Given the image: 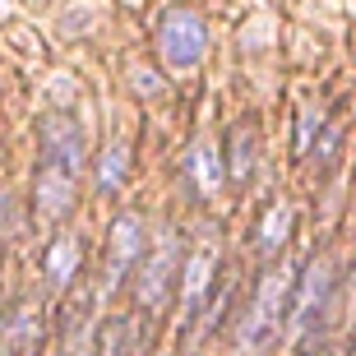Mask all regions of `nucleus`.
<instances>
[{
	"label": "nucleus",
	"instance_id": "f257e3e1",
	"mask_svg": "<svg viewBox=\"0 0 356 356\" xmlns=\"http://www.w3.org/2000/svg\"><path fill=\"white\" fill-rule=\"evenodd\" d=\"M158 51L176 74L195 70L199 60H204V51H209V28H204V19H199L195 10L172 5V10L162 14V24H158Z\"/></svg>",
	"mask_w": 356,
	"mask_h": 356
},
{
	"label": "nucleus",
	"instance_id": "f03ea898",
	"mask_svg": "<svg viewBox=\"0 0 356 356\" xmlns=\"http://www.w3.org/2000/svg\"><path fill=\"white\" fill-rule=\"evenodd\" d=\"M287 291H291V268L287 264H273L254 291V305L245 315V329H241V343L245 347H264L268 338L277 333L282 324V305H287Z\"/></svg>",
	"mask_w": 356,
	"mask_h": 356
},
{
	"label": "nucleus",
	"instance_id": "7ed1b4c3",
	"mask_svg": "<svg viewBox=\"0 0 356 356\" xmlns=\"http://www.w3.org/2000/svg\"><path fill=\"white\" fill-rule=\"evenodd\" d=\"M38 139H42V167L79 181V172H83V134H79V125L65 120V116H47Z\"/></svg>",
	"mask_w": 356,
	"mask_h": 356
},
{
	"label": "nucleus",
	"instance_id": "20e7f679",
	"mask_svg": "<svg viewBox=\"0 0 356 356\" xmlns=\"http://www.w3.org/2000/svg\"><path fill=\"white\" fill-rule=\"evenodd\" d=\"M139 250H144V227H139L134 213H120L116 222H111V232H106V277H102L106 296L125 282L130 264L139 259Z\"/></svg>",
	"mask_w": 356,
	"mask_h": 356
},
{
	"label": "nucleus",
	"instance_id": "39448f33",
	"mask_svg": "<svg viewBox=\"0 0 356 356\" xmlns=\"http://www.w3.org/2000/svg\"><path fill=\"white\" fill-rule=\"evenodd\" d=\"M333 296V259L329 254H315L301 273V287H296V305H291V329L310 333V324L319 319L324 301Z\"/></svg>",
	"mask_w": 356,
	"mask_h": 356
},
{
	"label": "nucleus",
	"instance_id": "423d86ee",
	"mask_svg": "<svg viewBox=\"0 0 356 356\" xmlns=\"http://www.w3.org/2000/svg\"><path fill=\"white\" fill-rule=\"evenodd\" d=\"M176 254H181V245H176V236L167 232V236L158 241L153 259H148L144 277H139V305L158 310V305L167 301V287H172V273H176Z\"/></svg>",
	"mask_w": 356,
	"mask_h": 356
},
{
	"label": "nucleus",
	"instance_id": "0eeeda50",
	"mask_svg": "<svg viewBox=\"0 0 356 356\" xmlns=\"http://www.w3.org/2000/svg\"><path fill=\"white\" fill-rule=\"evenodd\" d=\"M213 264H218V250L213 245H199L181 268V301H185V319L199 315V305L209 296V282H213Z\"/></svg>",
	"mask_w": 356,
	"mask_h": 356
},
{
	"label": "nucleus",
	"instance_id": "6e6552de",
	"mask_svg": "<svg viewBox=\"0 0 356 356\" xmlns=\"http://www.w3.org/2000/svg\"><path fill=\"white\" fill-rule=\"evenodd\" d=\"M74 176H60V172H38V213L42 218H60V213L74 204Z\"/></svg>",
	"mask_w": 356,
	"mask_h": 356
},
{
	"label": "nucleus",
	"instance_id": "1a4fd4ad",
	"mask_svg": "<svg viewBox=\"0 0 356 356\" xmlns=\"http://www.w3.org/2000/svg\"><path fill=\"white\" fill-rule=\"evenodd\" d=\"M185 172L195 176V185L204 195H213L218 185H222V153L209 144V139H195L190 153H185Z\"/></svg>",
	"mask_w": 356,
	"mask_h": 356
},
{
	"label": "nucleus",
	"instance_id": "9d476101",
	"mask_svg": "<svg viewBox=\"0 0 356 356\" xmlns=\"http://www.w3.org/2000/svg\"><path fill=\"white\" fill-rule=\"evenodd\" d=\"M79 254H83L79 236H60L51 250H47V282H51L56 291L74 282V273H79Z\"/></svg>",
	"mask_w": 356,
	"mask_h": 356
},
{
	"label": "nucleus",
	"instance_id": "9b49d317",
	"mask_svg": "<svg viewBox=\"0 0 356 356\" xmlns=\"http://www.w3.org/2000/svg\"><path fill=\"white\" fill-rule=\"evenodd\" d=\"M291 204H273V209L264 213V222H259V236H254V245H259V254H277V245L287 241L291 232Z\"/></svg>",
	"mask_w": 356,
	"mask_h": 356
},
{
	"label": "nucleus",
	"instance_id": "f8f14e48",
	"mask_svg": "<svg viewBox=\"0 0 356 356\" xmlns=\"http://www.w3.org/2000/svg\"><path fill=\"white\" fill-rule=\"evenodd\" d=\"M232 181H250L254 172V130L250 125H236L232 130V162H227Z\"/></svg>",
	"mask_w": 356,
	"mask_h": 356
},
{
	"label": "nucleus",
	"instance_id": "ddd939ff",
	"mask_svg": "<svg viewBox=\"0 0 356 356\" xmlns=\"http://www.w3.org/2000/svg\"><path fill=\"white\" fill-rule=\"evenodd\" d=\"M125 167H130V153H125V144H111L102 153V162H97V185L102 190H120V181H125Z\"/></svg>",
	"mask_w": 356,
	"mask_h": 356
},
{
	"label": "nucleus",
	"instance_id": "4468645a",
	"mask_svg": "<svg viewBox=\"0 0 356 356\" xmlns=\"http://www.w3.org/2000/svg\"><path fill=\"white\" fill-rule=\"evenodd\" d=\"M319 130V111H305L301 116V134H296V153H310V134Z\"/></svg>",
	"mask_w": 356,
	"mask_h": 356
},
{
	"label": "nucleus",
	"instance_id": "2eb2a0df",
	"mask_svg": "<svg viewBox=\"0 0 356 356\" xmlns=\"http://www.w3.org/2000/svg\"><path fill=\"white\" fill-rule=\"evenodd\" d=\"M130 79H134V88H139V92H148V97H158V92H162V79L153 74V70H134Z\"/></svg>",
	"mask_w": 356,
	"mask_h": 356
}]
</instances>
